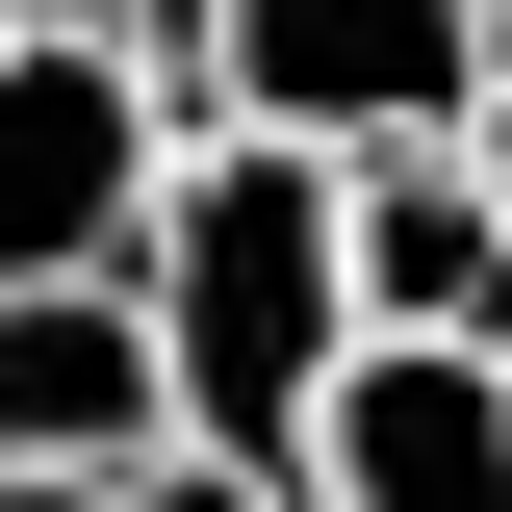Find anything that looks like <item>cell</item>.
<instances>
[{"label":"cell","mask_w":512,"mask_h":512,"mask_svg":"<svg viewBox=\"0 0 512 512\" xmlns=\"http://www.w3.org/2000/svg\"><path fill=\"white\" fill-rule=\"evenodd\" d=\"M487 103V0H205L180 128H282V154H436Z\"/></svg>","instance_id":"obj_2"},{"label":"cell","mask_w":512,"mask_h":512,"mask_svg":"<svg viewBox=\"0 0 512 512\" xmlns=\"http://www.w3.org/2000/svg\"><path fill=\"white\" fill-rule=\"evenodd\" d=\"M154 436H180L154 308H128V282H0V461H26V487H128Z\"/></svg>","instance_id":"obj_5"},{"label":"cell","mask_w":512,"mask_h":512,"mask_svg":"<svg viewBox=\"0 0 512 512\" xmlns=\"http://www.w3.org/2000/svg\"><path fill=\"white\" fill-rule=\"evenodd\" d=\"M128 52H154V77H180V52H205V0H128Z\"/></svg>","instance_id":"obj_9"},{"label":"cell","mask_w":512,"mask_h":512,"mask_svg":"<svg viewBox=\"0 0 512 512\" xmlns=\"http://www.w3.org/2000/svg\"><path fill=\"white\" fill-rule=\"evenodd\" d=\"M128 308H154V384H180L205 461H282L308 384L359 359L333 154H282V128H180V180H154V231H128Z\"/></svg>","instance_id":"obj_1"},{"label":"cell","mask_w":512,"mask_h":512,"mask_svg":"<svg viewBox=\"0 0 512 512\" xmlns=\"http://www.w3.org/2000/svg\"><path fill=\"white\" fill-rule=\"evenodd\" d=\"M180 180V77L128 26H0V282H128Z\"/></svg>","instance_id":"obj_3"},{"label":"cell","mask_w":512,"mask_h":512,"mask_svg":"<svg viewBox=\"0 0 512 512\" xmlns=\"http://www.w3.org/2000/svg\"><path fill=\"white\" fill-rule=\"evenodd\" d=\"M282 512H512V359H436V333H359L282 436Z\"/></svg>","instance_id":"obj_4"},{"label":"cell","mask_w":512,"mask_h":512,"mask_svg":"<svg viewBox=\"0 0 512 512\" xmlns=\"http://www.w3.org/2000/svg\"><path fill=\"white\" fill-rule=\"evenodd\" d=\"M0 512H103V487H26V461H0Z\"/></svg>","instance_id":"obj_11"},{"label":"cell","mask_w":512,"mask_h":512,"mask_svg":"<svg viewBox=\"0 0 512 512\" xmlns=\"http://www.w3.org/2000/svg\"><path fill=\"white\" fill-rule=\"evenodd\" d=\"M0 26H128V0H0Z\"/></svg>","instance_id":"obj_10"},{"label":"cell","mask_w":512,"mask_h":512,"mask_svg":"<svg viewBox=\"0 0 512 512\" xmlns=\"http://www.w3.org/2000/svg\"><path fill=\"white\" fill-rule=\"evenodd\" d=\"M487 52H512V0H487Z\"/></svg>","instance_id":"obj_12"},{"label":"cell","mask_w":512,"mask_h":512,"mask_svg":"<svg viewBox=\"0 0 512 512\" xmlns=\"http://www.w3.org/2000/svg\"><path fill=\"white\" fill-rule=\"evenodd\" d=\"M436 154H461V180H487V205H512V52H487V103H461V128H436Z\"/></svg>","instance_id":"obj_8"},{"label":"cell","mask_w":512,"mask_h":512,"mask_svg":"<svg viewBox=\"0 0 512 512\" xmlns=\"http://www.w3.org/2000/svg\"><path fill=\"white\" fill-rule=\"evenodd\" d=\"M103 512H282V461H205V436H154V461H128Z\"/></svg>","instance_id":"obj_7"},{"label":"cell","mask_w":512,"mask_h":512,"mask_svg":"<svg viewBox=\"0 0 512 512\" xmlns=\"http://www.w3.org/2000/svg\"><path fill=\"white\" fill-rule=\"evenodd\" d=\"M333 256H359V333L512 359V205L461 180V154H333Z\"/></svg>","instance_id":"obj_6"}]
</instances>
